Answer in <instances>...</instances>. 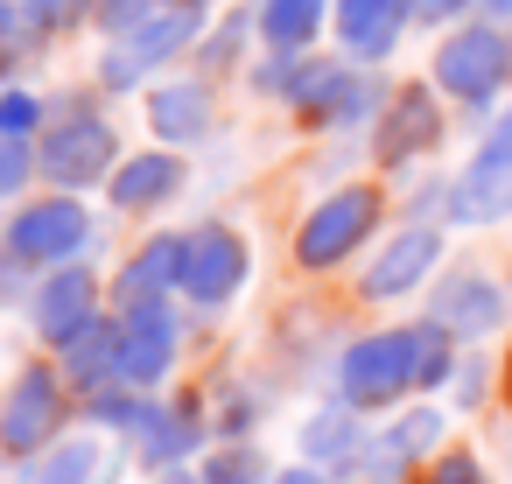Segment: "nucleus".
Masks as SVG:
<instances>
[{
    "instance_id": "obj_1",
    "label": "nucleus",
    "mask_w": 512,
    "mask_h": 484,
    "mask_svg": "<svg viewBox=\"0 0 512 484\" xmlns=\"http://www.w3.org/2000/svg\"><path fill=\"white\" fill-rule=\"evenodd\" d=\"M414 358H421V330H379V337H358L351 351H344V400L351 407H386V400H400L407 386H421V372H414Z\"/></svg>"
},
{
    "instance_id": "obj_2",
    "label": "nucleus",
    "mask_w": 512,
    "mask_h": 484,
    "mask_svg": "<svg viewBox=\"0 0 512 484\" xmlns=\"http://www.w3.org/2000/svg\"><path fill=\"white\" fill-rule=\"evenodd\" d=\"M512 78V43L498 29H456L442 50H435V85L463 106H484L498 99V85Z\"/></svg>"
},
{
    "instance_id": "obj_3",
    "label": "nucleus",
    "mask_w": 512,
    "mask_h": 484,
    "mask_svg": "<svg viewBox=\"0 0 512 484\" xmlns=\"http://www.w3.org/2000/svg\"><path fill=\"white\" fill-rule=\"evenodd\" d=\"M372 225H379V190H365V183L330 190V197L309 211V225H302V239H295V260H302V267H337Z\"/></svg>"
},
{
    "instance_id": "obj_4",
    "label": "nucleus",
    "mask_w": 512,
    "mask_h": 484,
    "mask_svg": "<svg viewBox=\"0 0 512 484\" xmlns=\"http://www.w3.org/2000/svg\"><path fill=\"white\" fill-rule=\"evenodd\" d=\"M113 155H120L113 127H106L99 113H85V106H71V113L50 127V141H43V169H50V183H64V190L99 183V176L113 169Z\"/></svg>"
},
{
    "instance_id": "obj_5",
    "label": "nucleus",
    "mask_w": 512,
    "mask_h": 484,
    "mask_svg": "<svg viewBox=\"0 0 512 484\" xmlns=\"http://www.w3.org/2000/svg\"><path fill=\"white\" fill-rule=\"evenodd\" d=\"M85 232H92V218H85L78 197H43V204H29V211L15 218L8 260H15V267H64V260L85 246Z\"/></svg>"
},
{
    "instance_id": "obj_6",
    "label": "nucleus",
    "mask_w": 512,
    "mask_h": 484,
    "mask_svg": "<svg viewBox=\"0 0 512 484\" xmlns=\"http://www.w3.org/2000/svg\"><path fill=\"white\" fill-rule=\"evenodd\" d=\"M197 36V8H190V0H176V8H155L141 29H127L113 50H106V85H141V71L148 64H169L183 43Z\"/></svg>"
},
{
    "instance_id": "obj_7",
    "label": "nucleus",
    "mask_w": 512,
    "mask_h": 484,
    "mask_svg": "<svg viewBox=\"0 0 512 484\" xmlns=\"http://www.w3.org/2000/svg\"><path fill=\"white\" fill-rule=\"evenodd\" d=\"M239 281H246V246H239V232L204 225V232L183 239V281H176V288H183L190 302L218 309V302L239 295Z\"/></svg>"
},
{
    "instance_id": "obj_8",
    "label": "nucleus",
    "mask_w": 512,
    "mask_h": 484,
    "mask_svg": "<svg viewBox=\"0 0 512 484\" xmlns=\"http://www.w3.org/2000/svg\"><path fill=\"white\" fill-rule=\"evenodd\" d=\"M57 421H64V393H57V379H50L43 365L22 372V379L8 386V400H0V442H8L15 456L43 449V442L57 435Z\"/></svg>"
},
{
    "instance_id": "obj_9",
    "label": "nucleus",
    "mask_w": 512,
    "mask_h": 484,
    "mask_svg": "<svg viewBox=\"0 0 512 484\" xmlns=\"http://www.w3.org/2000/svg\"><path fill=\"white\" fill-rule=\"evenodd\" d=\"M169 365H176V316L162 302H141L120 323V379L127 386H155Z\"/></svg>"
},
{
    "instance_id": "obj_10",
    "label": "nucleus",
    "mask_w": 512,
    "mask_h": 484,
    "mask_svg": "<svg viewBox=\"0 0 512 484\" xmlns=\"http://www.w3.org/2000/svg\"><path fill=\"white\" fill-rule=\"evenodd\" d=\"M92 323H99V281H92L85 267L50 274V288L36 295V330H43L50 344H78Z\"/></svg>"
},
{
    "instance_id": "obj_11",
    "label": "nucleus",
    "mask_w": 512,
    "mask_h": 484,
    "mask_svg": "<svg viewBox=\"0 0 512 484\" xmlns=\"http://www.w3.org/2000/svg\"><path fill=\"white\" fill-rule=\"evenodd\" d=\"M435 141H442V113H435V99H428L421 85L393 92L386 113H379V155H386V162H414V155H428Z\"/></svg>"
},
{
    "instance_id": "obj_12",
    "label": "nucleus",
    "mask_w": 512,
    "mask_h": 484,
    "mask_svg": "<svg viewBox=\"0 0 512 484\" xmlns=\"http://www.w3.org/2000/svg\"><path fill=\"white\" fill-rule=\"evenodd\" d=\"M442 260V232H428V225H407L400 239H386V253L365 267V295H379V302H393V295H407V288H421V274Z\"/></svg>"
},
{
    "instance_id": "obj_13",
    "label": "nucleus",
    "mask_w": 512,
    "mask_h": 484,
    "mask_svg": "<svg viewBox=\"0 0 512 484\" xmlns=\"http://www.w3.org/2000/svg\"><path fill=\"white\" fill-rule=\"evenodd\" d=\"M435 323L449 337H484V330L505 323V288L484 281V274H449L442 295H435Z\"/></svg>"
},
{
    "instance_id": "obj_14",
    "label": "nucleus",
    "mask_w": 512,
    "mask_h": 484,
    "mask_svg": "<svg viewBox=\"0 0 512 484\" xmlns=\"http://www.w3.org/2000/svg\"><path fill=\"white\" fill-rule=\"evenodd\" d=\"M512 211V155H484L477 148V162L463 169V183L449 190V218L456 225H491V218H505Z\"/></svg>"
},
{
    "instance_id": "obj_15",
    "label": "nucleus",
    "mask_w": 512,
    "mask_h": 484,
    "mask_svg": "<svg viewBox=\"0 0 512 484\" xmlns=\"http://www.w3.org/2000/svg\"><path fill=\"white\" fill-rule=\"evenodd\" d=\"M407 15H414L407 0H337V43L358 64H372V57H386L400 43V22Z\"/></svg>"
},
{
    "instance_id": "obj_16",
    "label": "nucleus",
    "mask_w": 512,
    "mask_h": 484,
    "mask_svg": "<svg viewBox=\"0 0 512 484\" xmlns=\"http://www.w3.org/2000/svg\"><path fill=\"white\" fill-rule=\"evenodd\" d=\"M148 127L162 141H204L211 134V92L204 85H162V92H148Z\"/></svg>"
},
{
    "instance_id": "obj_17",
    "label": "nucleus",
    "mask_w": 512,
    "mask_h": 484,
    "mask_svg": "<svg viewBox=\"0 0 512 484\" xmlns=\"http://www.w3.org/2000/svg\"><path fill=\"white\" fill-rule=\"evenodd\" d=\"M176 190H183V162L176 155H134V162L113 169V204L120 211H148V204H162Z\"/></svg>"
},
{
    "instance_id": "obj_18",
    "label": "nucleus",
    "mask_w": 512,
    "mask_h": 484,
    "mask_svg": "<svg viewBox=\"0 0 512 484\" xmlns=\"http://www.w3.org/2000/svg\"><path fill=\"white\" fill-rule=\"evenodd\" d=\"M36 484H113V456L99 435H71L36 463Z\"/></svg>"
},
{
    "instance_id": "obj_19",
    "label": "nucleus",
    "mask_w": 512,
    "mask_h": 484,
    "mask_svg": "<svg viewBox=\"0 0 512 484\" xmlns=\"http://www.w3.org/2000/svg\"><path fill=\"white\" fill-rule=\"evenodd\" d=\"M169 281H183V239H155V246H141L134 267L120 274V302L141 309V302H155Z\"/></svg>"
},
{
    "instance_id": "obj_20",
    "label": "nucleus",
    "mask_w": 512,
    "mask_h": 484,
    "mask_svg": "<svg viewBox=\"0 0 512 484\" xmlns=\"http://www.w3.org/2000/svg\"><path fill=\"white\" fill-rule=\"evenodd\" d=\"M64 358H71V379H78V386H113V379H120V323H113V330L92 323L78 344H64Z\"/></svg>"
},
{
    "instance_id": "obj_21",
    "label": "nucleus",
    "mask_w": 512,
    "mask_h": 484,
    "mask_svg": "<svg viewBox=\"0 0 512 484\" xmlns=\"http://www.w3.org/2000/svg\"><path fill=\"white\" fill-rule=\"evenodd\" d=\"M323 8H330V0H267V8H260V36H267L274 50H302V43L316 36Z\"/></svg>"
},
{
    "instance_id": "obj_22",
    "label": "nucleus",
    "mask_w": 512,
    "mask_h": 484,
    "mask_svg": "<svg viewBox=\"0 0 512 484\" xmlns=\"http://www.w3.org/2000/svg\"><path fill=\"white\" fill-rule=\"evenodd\" d=\"M141 435H148L141 449H148L155 463H162V456H183V449L197 442V407H190V400H176L169 414H148V421H141Z\"/></svg>"
},
{
    "instance_id": "obj_23",
    "label": "nucleus",
    "mask_w": 512,
    "mask_h": 484,
    "mask_svg": "<svg viewBox=\"0 0 512 484\" xmlns=\"http://www.w3.org/2000/svg\"><path fill=\"white\" fill-rule=\"evenodd\" d=\"M302 442H309V456H337V463H344V456H358V428H351L344 414H316Z\"/></svg>"
},
{
    "instance_id": "obj_24",
    "label": "nucleus",
    "mask_w": 512,
    "mask_h": 484,
    "mask_svg": "<svg viewBox=\"0 0 512 484\" xmlns=\"http://www.w3.org/2000/svg\"><path fill=\"white\" fill-rule=\"evenodd\" d=\"M204 484H267V463L253 449H218L204 463Z\"/></svg>"
},
{
    "instance_id": "obj_25",
    "label": "nucleus",
    "mask_w": 512,
    "mask_h": 484,
    "mask_svg": "<svg viewBox=\"0 0 512 484\" xmlns=\"http://www.w3.org/2000/svg\"><path fill=\"white\" fill-rule=\"evenodd\" d=\"M92 8H99V29L106 36H127V29H141L162 8V0H92Z\"/></svg>"
},
{
    "instance_id": "obj_26",
    "label": "nucleus",
    "mask_w": 512,
    "mask_h": 484,
    "mask_svg": "<svg viewBox=\"0 0 512 484\" xmlns=\"http://www.w3.org/2000/svg\"><path fill=\"white\" fill-rule=\"evenodd\" d=\"M29 183V148H22V134H0V197H15Z\"/></svg>"
},
{
    "instance_id": "obj_27",
    "label": "nucleus",
    "mask_w": 512,
    "mask_h": 484,
    "mask_svg": "<svg viewBox=\"0 0 512 484\" xmlns=\"http://www.w3.org/2000/svg\"><path fill=\"white\" fill-rule=\"evenodd\" d=\"M22 8H29V22H36V29H71V22L92 8V0H22Z\"/></svg>"
},
{
    "instance_id": "obj_28",
    "label": "nucleus",
    "mask_w": 512,
    "mask_h": 484,
    "mask_svg": "<svg viewBox=\"0 0 512 484\" xmlns=\"http://www.w3.org/2000/svg\"><path fill=\"white\" fill-rule=\"evenodd\" d=\"M36 120H43V106L29 92H0V134H29Z\"/></svg>"
},
{
    "instance_id": "obj_29",
    "label": "nucleus",
    "mask_w": 512,
    "mask_h": 484,
    "mask_svg": "<svg viewBox=\"0 0 512 484\" xmlns=\"http://www.w3.org/2000/svg\"><path fill=\"white\" fill-rule=\"evenodd\" d=\"M428 484H484V470H477V456H463V449H449L435 470H428Z\"/></svg>"
},
{
    "instance_id": "obj_30",
    "label": "nucleus",
    "mask_w": 512,
    "mask_h": 484,
    "mask_svg": "<svg viewBox=\"0 0 512 484\" xmlns=\"http://www.w3.org/2000/svg\"><path fill=\"white\" fill-rule=\"evenodd\" d=\"M407 8H414V22H456L470 0H407Z\"/></svg>"
},
{
    "instance_id": "obj_31",
    "label": "nucleus",
    "mask_w": 512,
    "mask_h": 484,
    "mask_svg": "<svg viewBox=\"0 0 512 484\" xmlns=\"http://www.w3.org/2000/svg\"><path fill=\"white\" fill-rule=\"evenodd\" d=\"M281 484H323V477H316V470H288Z\"/></svg>"
},
{
    "instance_id": "obj_32",
    "label": "nucleus",
    "mask_w": 512,
    "mask_h": 484,
    "mask_svg": "<svg viewBox=\"0 0 512 484\" xmlns=\"http://www.w3.org/2000/svg\"><path fill=\"white\" fill-rule=\"evenodd\" d=\"M162 484H197V477H162Z\"/></svg>"
}]
</instances>
